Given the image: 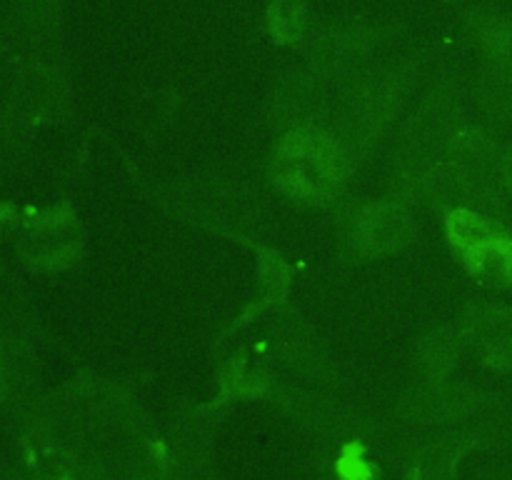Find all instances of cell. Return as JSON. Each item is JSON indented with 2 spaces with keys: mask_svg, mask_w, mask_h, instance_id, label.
<instances>
[{
  "mask_svg": "<svg viewBox=\"0 0 512 480\" xmlns=\"http://www.w3.org/2000/svg\"><path fill=\"white\" fill-rule=\"evenodd\" d=\"M273 175L295 198L328 200L348 178V158L328 135L298 130L275 153Z\"/></svg>",
  "mask_w": 512,
  "mask_h": 480,
  "instance_id": "obj_1",
  "label": "cell"
},
{
  "mask_svg": "<svg viewBox=\"0 0 512 480\" xmlns=\"http://www.w3.org/2000/svg\"><path fill=\"white\" fill-rule=\"evenodd\" d=\"M413 235L410 220L400 205H365L348 225V240L360 255H385L403 248Z\"/></svg>",
  "mask_w": 512,
  "mask_h": 480,
  "instance_id": "obj_2",
  "label": "cell"
},
{
  "mask_svg": "<svg viewBox=\"0 0 512 480\" xmlns=\"http://www.w3.org/2000/svg\"><path fill=\"white\" fill-rule=\"evenodd\" d=\"M455 173L463 188L480 203L498 200V180H503V160L480 135H463L455 143Z\"/></svg>",
  "mask_w": 512,
  "mask_h": 480,
  "instance_id": "obj_3",
  "label": "cell"
},
{
  "mask_svg": "<svg viewBox=\"0 0 512 480\" xmlns=\"http://www.w3.org/2000/svg\"><path fill=\"white\" fill-rule=\"evenodd\" d=\"M465 335L488 363L512 365V308H475L465 320Z\"/></svg>",
  "mask_w": 512,
  "mask_h": 480,
  "instance_id": "obj_4",
  "label": "cell"
},
{
  "mask_svg": "<svg viewBox=\"0 0 512 480\" xmlns=\"http://www.w3.org/2000/svg\"><path fill=\"white\" fill-rule=\"evenodd\" d=\"M470 273L488 285H512V240L490 230L463 250Z\"/></svg>",
  "mask_w": 512,
  "mask_h": 480,
  "instance_id": "obj_5",
  "label": "cell"
},
{
  "mask_svg": "<svg viewBox=\"0 0 512 480\" xmlns=\"http://www.w3.org/2000/svg\"><path fill=\"white\" fill-rule=\"evenodd\" d=\"M278 10L280 23H275V33H280L283 38H293L300 33V8L295 3H280L275 5Z\"/></svg>",
  "mask_w": 512,
  "mask_h": 480,
  "instance_id": "obj_6",
  "label": "cell"
},
{
  "mask_svg": "<svg viewBox=\"0 0 512 480\" xmlns=\"http://www.w3.org/2000/svg\"><path fill=\"white\" fill-rule=\"evenodd\" d=\"M503 183L512 193V148L503 155Z\"/></svg>",
  "mask_w": 512,
  "mask_h": 480,
  "instance_id": "obj_7",
  "label": "cell"
}]
</instances>
